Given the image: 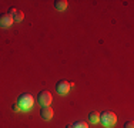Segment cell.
<instances>
[{
	"label": "cell",
	"mask_w": 134,
	"mask_h": 128,
	"mask_svg": "<svg viewBox=\"0 0 134 128\" xmlns=\"http://www.w3.org/2000/svg\"><path fill=\"white\" fill-rule=\"evenodd\" d=\"M101 125L104 128H111L117 124V115L113 113V111H103L100 114V121Z\"/></svg>",
	"instance_id": "cell-1"
},
{
	"label": "cell",
	"mask_w": 134,
	"mask_h": 128,
	"mask_svg": "<svg viewBox=\"0 0 134 128\" xmlns=\"http://www.w3.org/2000/svg\"><path fill=\"white\" fill-rule=\"evenodd\" d=\"M16 104L19 105V108H20L21 111H29V110H31V107L34 105V98L31 97L30 94H20Z\"/></svg>",
	"instance_id": "cell-2"
},
{
	"label": "cell",
	"mask_w": 134,
	"mask_h": 128,
	"mask_svg": "<svg viewBox=\"0 0 134 128\" xmlns=\"http://www.w3.org/2000/svg\"><path fill=\"white\" fill-rule=\"evenodd\" d=\"M53 101V97L49 91H40L37 94V102L41 105V107H49Z\"/></svg>",
	"instance_id": "cell-3"
},
{
	"label": "cell",
	"mask_w": 134,
	"mask_h": 128,
	"mask_svg": "<svg viewBox=\"0 0 134 128\" xmlns=\"http://www.w3.org/2000/svg\"><path fill=\"white\" fill-rule=\"evenodd\" d=\"M70 83L69 81H66V80H62V81H59L56 84V91L59 92L60 95H66V94H69V91H70Z\"/></svg>",
	"instance_id": "cell-4"
},
{
	"label": "cell",
	"mask_w": 134,
	"mask_h": 128,
	"mask_svg": "<svg viewBox=\"0 0 134 128\" xmlns=\"http://www.w3.org/2000/svg\"><path fill=\"white\" fill-rule=\"evenodd\" d=\"M12 24H13V19H12L7 13H2V14H0V27L7 28V27H10Z\"/></svg>",
	"instance_id": "cell-5"
},
{
	"label": "cell",
	"mask_w": 134,
	"mask_h": 128,
	"mask_svg": "<svg viewBox=\"0 0 134 128\" xmlns=\"http://www.w3.org/2000/svg\"><path fill=\"white\" fill-rule=\"evenodd\" d=\"M40 117L44 121H50L53 118V110L50 107H41L40 108Z\"/></svg>",
	"instance_id": "cell-6"
},
{
	"label": "cell",
	"mask_w": 134,
	"mask_h": 128,
	"mask_svg": "<svg viewBox=\"0 0 134 128\" xmlns=\"http://www.w3.org/2000/svg\"><path fill=\"white\" fill-rule=\"evenodd\" d=\"M67 4H69V2H67V0H56V2H54V7H56L59 11L66 10Z\"/></svg>",
	"instance_id": "cell-7"
},
{
	"label": "cell",
	"mask_w": 134,
	"mask_h": 128,
	"mask_svg": "<svg viewBox=\"0 0 134 128\" xmlns=\"http://www.w3.org/2000/svg\"><path fill=\"white\" fill-rule=\"evenodd\" d=\"M88 121H90L91 124H98V121H100V114H97L96 111H91V113L88 114Z\"/></svg>",
	"instance_id": "cell-8"
},
{
	"label": "cell",
	"mask_w": 134,
	"mask_h": 128,
	"mask_svg": "<svg viewBox=\"0 0 134 128\" xmlns=\"http://www.w3.org/2000/svg\"><path fill=\"white\" fill-rule=\"evenodd\" d=\"M24 19V14H23V11H20V10H16L14 13V16H13V21H16V23H20L21 20Z\"/></svg>",
	"instance_id": "cell-9"
},
{
	"label": "cell",
	"mask_w": 134,
	"mask_h": 128,
	"mask_svg": "<svg viewBox=\"0 0 134 128\" xmlns=\"http://www.w3.org/2000/svg\"><path fill=\"white\" fill-rule=\"evenodd\" d=\"M71 128H88V124L80 120V121H76V123L71 125Z\"/></svg>",
	"instance_id": "cell-10"
},
{
	"label": "cell",
	"mask_w": 134,
	"mask_h": 128,
	"mask_svg": "<svg viewBox=\"0 0 134 128\" xmlns=\"http://www.w3.org/2000/svg\"><path fill=\"white\" fill-rule=\"evenodd\" d=\"M123 128H134V123H133L131 120L126 121V123H124V125H123Z\"/></svg>",
	"instance_id": "cell-11"
},
{
	"label": "cell",
	"mask_w": 134,
	"mask_h": 128,
	"mask_svg": "<svg viewBox=\"0 0 134 128\" xmlns=\"http://www.w3.org/2000/svg\"><path fill=\"white\" fill-rule=\"evenodd\" d=\"M14 13H16V9H13V7H12V9H9V11H7V14H9V16H10V17H12V19H13V16H14Z\"/></svg>",
	"instance_id": "cell-12"
},
{
	"label": "cell",
	"mask_w": 134,
	"mask_h": 128,
	"mask_svg": "<svg viewBox=\"0 0 134 128\" xmlns=\"http://www.w3.org/2000/svg\"><path fill=\"white\" fill-rule=\"evenodd\" d=\"M12 110L17 113V111H20V108H19V105H17V104H13V105H12Z\"/></svg>",
	"instance_id": "cell-13"
},
{
	"label": "cell",
	"mask_w": 134,
	"mask_h": 128,
	"mask_svg": "<svg viewBox=\"0 0 134 128\" xmlns=\"http://www.w3.org/2000/svg\"><path fill=\"white\" fill-rule=\"evenodd\" d=\"M67 128H71V127H67Z\"/></svg>",
	"instance_id": "cell-14"
}]
</instances>
